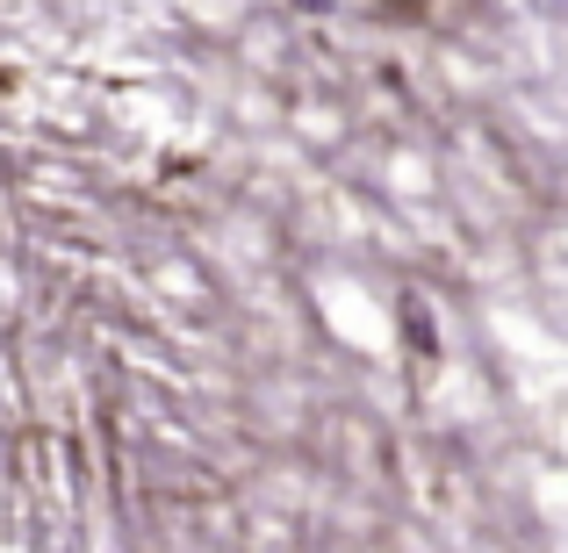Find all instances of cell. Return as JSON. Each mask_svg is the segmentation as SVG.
Returning a JSON list of instances; mask_svg holds the SVG:
<instances>
[{"label": "cell", "instance_id": "obj_1", "mask_svg": "<svg viewBox=\"0 0 568 553\" xmlns=\"http://www.w3.org/2000/svg\"><path fill=\"white\" fill-rule=\"evenodd\" d=\"M388 8H396V0H388ZM403 8H410V14H417V0H403Z\"/></svg>", "mask_w": 568, "mask_h": 553}, {"label": "cell", "instance_id": "obj_2", "mask_svg": "<svg viewBox=\"0 0 568 553\" xmlns=\"http://www.w3.org/2000/svg\"><path fill=\"white\" fill-rule=\"evenodd\" d=\"M0 86H8V72H0Z\"/></svg>", "mask_w": 568, "mask_h": 553}]
</instances>
